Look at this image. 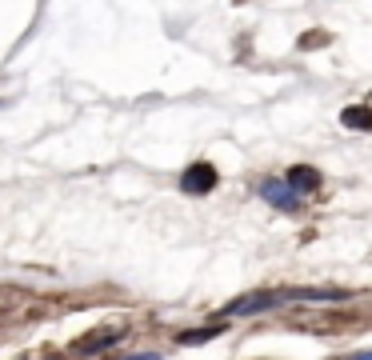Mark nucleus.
<instances>
[{
	"label": "nucleus",
	"mask_w": 372,
	"mask_h": 360,
	"mask_svg": "<svg viewBox=\"0 0 372 360\" xmlns=\"http://www.w3.org/2000/svg\"><path fill=\"white\" fill-rule=\"evenodd\" d=\"M285 292H248V297H236L224 304V316H252V312H268L276 304H285Z\"/></svg>",
	"instance_id": "f257e3e1"
},
{
	"label": "nucleus",
	"mask_w": 372,
	"mask_h": 360,
	"mask_svg": "<svg viewBox=\"0 0 372 360\" xmlns=\"http://www.w3.org/2000/svg\"><path fill=\"white\" fill-rule=\"evenodd\" d=\"M180 188H185L188 197H204V192H212L216 188V168L212 164H192V168H185V176H180Z\"/></svg>",
	"instance_id": "f03ea898"
},
{
	"label": "nucleus",
	"mask_w": 372,
	"mask_h": 360,
	"mask_svg": "<svg viewBox=\"0 0 372 360\" xmlns=\"http://www.w3.org/2000/svg\"><path fill=\"white\" fill-rule=\"evenodd\" d=\"M261 197L268 200L273 209H280V212H297L300 209V197L285 185V180H264V185H261Z\"/></svg>",
	"instance_id": "7ed1b4c3"
},
{
	"label": "nucleus",
	"mask_w": 372,
	"mask_h": 360,
	"mask_svg": "<svg viewBox=\"0 0 372 360\" xmlns=\"http://www.w3.org/2000/svg\"><path fill=\"white\" fill-rule=\"evenodd\" d=\"M285 185L300 197V192H312V188L321 185V173H316V168H309V164H297V168H288Z\"/></svg>",
	"instance_id": "20e7f679"
},
{
	"label": "nucleus",
	"mask_w": 372,
	"mask_h": 360,
	"mask_svg": "<svg viewBox=\"0 0 372 360\" xmlns=\"http://www.w3.org/2000/svg\"><path fill=\"white\" fill-rule=\"evenodd\" d=\"M288 300H348L345 288H285Z\"/></svg>",
	"instance_id": "39448f33"
},
{
	"label": "nucleus",
	"mask_w": 372,
	"mask_h": 360,
	"mask_svg": "<svg viewBox=\"0 0 372 360\" xmlns=\"http://www.w3.org/2000/svg\"><path fill=\"white\" fill-rule=\"evenodd\" d=\"M340 125H345V128H360V132H368V128H372V108H364V104H348V108L340 112Z\"/></svg>",
	"instance_id": "423d86ee"
},
{
	"label": "nucleus",
	"mask_w": 372,
	"mask_h": 360,
	"mask_svg": "<svg viewBox=\"0 0 372 360\" xmlns=\"http://www.w3.org/2000/svg\"><path fill=\"white\" fill-rule=\"evenodd\" d=\"M221 333H224L221 324H209V328H188V333H180V336H176V340L192 348V345H209V340H216V336H221Z\"/></svg>",
	"instance_id": "0eeeda50"
},
{
	"label": "nucleus",
	"mask_w": 372,
	"mask_h": 360,
	"mask_svg": "<svg viewBox=\"0 0 372 360\" xmlns=\"http://www.w3.org/2000/svg\"><path fill=\"white\" fill-rule=\"evenodd\" d=\"M116 340H120V333H92V336H85L76 348H80V352H104V348H112Z\"/></svg>",
	"instance_id": "6e6552de"
},
{
	"label": "nucleus",
	"mask_w": 372,
	"mask_h": 360,
	"mask_svg": "<svg viewBox=\"0 0 372 360\" xmlns=\"http://www.w3.org/2000/svg\"><path fill=\"white\" fill-rule=\"evenodd\" d=\"M128 360H161L156 352H140V356H128Z\"/></svg>",
	"instance_id": "1a4fd4ad"
},
{
	"label": "nucleus",
	"mask_w": 372,
	"mask_h": 360,
	"mask_svg": "<svg viewBox=\"0 0 372 360\" xmlns=\"http://www.w3.org/2000/svg\"><path fill=\"white\" fill-rule=\"evenodd\" d=\"M352 360H372V352H360V356H352Z\"/></svg>",
	"instance_id": "9d476101"
}]
</instances>
